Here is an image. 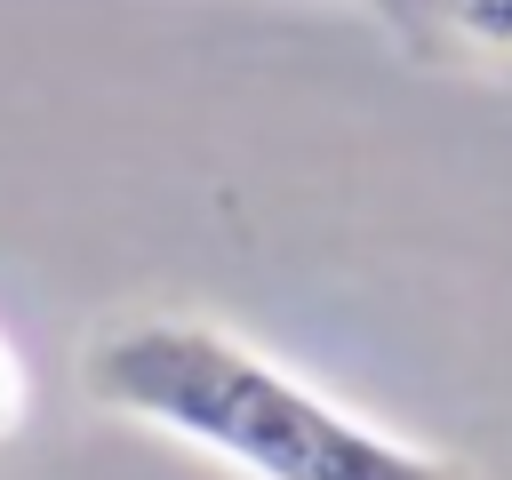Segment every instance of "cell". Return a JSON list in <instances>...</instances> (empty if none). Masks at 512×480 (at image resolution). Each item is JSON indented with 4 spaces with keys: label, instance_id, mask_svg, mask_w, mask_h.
<instances>
[{
    "label": "cell",
    "instance_id": "cell-1",
    "mask_svg": "<svg viewBox=\"0 0 512 480\" xmlns=\"http://www.w3.org/2000/svg\"><path fill=\"white\" fill-rule=\"evenodd\" d=\"M80 376L104 416L168 432L232 464L240 480H464L448 456L392 440L384 424L288 376L248 336L192 312H144V320L104 328Z\"/></svg>",
    "mask_w": 512,
    "mask_h": 480
},
{
    "label": "cell",
    "instance_id": "cell-2",
    "mask_svg": "<svg viewBox=\"0 0 512 480\" xmlns=\"http://www.w3.org/2000/svg\"><path fill=\"white\" fill-rule=\"evenodd\" d=\"M440 16L456 24V40H464V48H480V56H504V64H512V0H440Z\"/></svg>",
    "mask_w": 512,
    "mask_h": 480
},
{
    "label": "cell",
    "instance_id": "cell-3",
    "mask_svg": "<svg viewBox=\"0 0 512 480\" xmlns=\"http://www.w3.org/2000/svg\"><path fill=\"white\" fill-rule=\"evenodd\" d=\"M24 424V368H16V352H8V336H0V440Z\"/></svg>",
    "mask_w": 512,
    "mask_h": 480
}]
</instances>
